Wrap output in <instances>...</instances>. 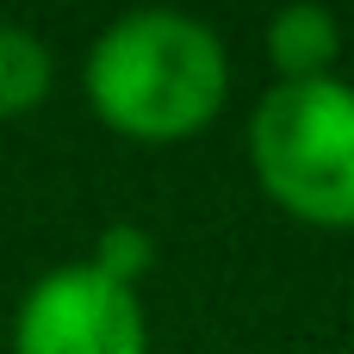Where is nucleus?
<instances>
[{
    "instance_id": "obj_1",
    "label": "nucleus",
    "mask_w": 354,
    "mask_h": 354,
    "mask_svg": "<svg viewBox=\"0 0 354 354\" xmlns=\"http://www.w3.org/2000/svg\"><path fill=\"white\" fill-rule=\"evenodd\" d=\"M81 87L112 131L143 143H174L218 118L230 93V56L205 19L174 6H137L93 37Z\"/></svg>"
},
{
    "instance_id": "obj_2",
    "label": "nucleus",
    "mask_w": 354,
    "mask_h": 354,
    "mask_svg": "<svg viewBox=\"0 0 354 354\" xmlns=\"http://www.w3.org/2000/svg\"><path fill=\"white\" fill-rule=\"evenodd\" d=\"M249 162L268 199L305 224H354V81H280L249 118Z\"/></svg>"
},
{
    "instance_id": "obj_3",
    "label": "nucleus",
    "mask_w": 354,
    "mask_h": 354,
    "mask_svg": "<svg viewBox=\"0 0 354 354\" xmlns=\"http://www.w3.org/2000/svg\"><path fill=\"white\" fill-rule=\"evenodd\" d=\"M12 354H149L143 299L93 261L50 268L19 299Z\"/></svg>"
},
{
    "instance_id": "obj_4",
    "label": "nucleus",
    "mask_w": 354,
    "mask_h": 354,
    "mask_svg": "<svg viewBox=\"0 0 354 354\" xmlns=\"http://www.w3.org/2000/svg\"><path fill=\"white\" fill-rule=\"evenodd\" d=\"M268 56H274L280 81H324L330 62L342 56V19L317 0H292L268 25Z\"/></svg>"
},
{
    "instance_id": "obj_5",
    "label": "nucleus",
    "mask_w": 354,
    "mask_h": 354,
    "mask_svg": "<svg viewBox=\"0 0 354 354\" xmlns=\"http://www.w3.org/2000/svg\"><path fill=\"white\" fill-rule=\"evenodd\" d=\"M50 44L31 31V25H12L0 19V118H19L31 112L44 93H50Z\"/></svg>"
},
{
    "instance_id": "obj_6",
    "label": "nucleus",
    "mask_w": 354,
    "mask_h": 354,
    "mask_svg": "<svg viewBox=\"0 0 354 354\" xmlns=\"http://www.w3.org/2000/svg\"><path fill=\"white\" fill-rule=\"evenodd\" d=\"M87 261H93L100 274H112V280L137 286V280L149 274V261H156V243H149V230H143V224H106Z\"/></svg>"
}]
</instances>
